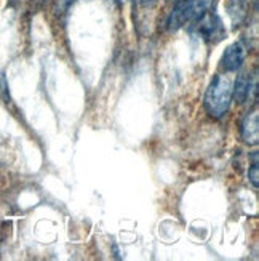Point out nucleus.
<instances>
[{"label": "nucleus", "mask_w": 259, "mask_h": 261, "mask_svg": "<svg viewBox=\"0 0 259 261\" xmlns=\"http://www.w3.org/2000/svg\"><path fill=\"white\" fill-rule=\"evenodd\" d=\"M234 84L229 75H215L205 93V109L215 119H221L227 114L232 101Z\"/></svg>", "instance_id": "nucleus-1"}, {"label": "nucleus", "mask_w": 259, "mask_h": 261, "mask_svg": "<svg viewBox=\"0 0 259 261\" xmlns=\"http://www.w3.org/2000/svg\"><path fill=\"white\" fill-rule=\"evenodd\" d=\"M211 7L213 0H178L168 19V28L170 31H178L189 22H195Z\"/></svg>", "instance_id": "nucleus-2"}, {"label": "nucleus", "mask_w": 259, "mask_h": 261, "mask_svg": "<svg viewBox=\"0 0 259 261\" xmlns=\"http://www.w3.org/2000/svg\"><path fill=\"white\" fill-rule=\"evenodd\" d=\"M194 26L198 36L207 42L216 43L226 37V29H224L221 18L216 13H211V11H207V13L202 15L194 22Z\"/></svg>", "instance_id": "nucleus-3"}, {"label": "nucleus", "mask_w": 259, "mask_h": 261, "mask_svg": "<svg viewBox=\"0 0 259 261\" xmlns=\"http://www.w3.org/2000/svg\"><path fill=\"white\" fill-rule=\"evenodd\" d=\"M245 58H246L245 45L242 42H234L226 48V51H224L222 60H221V66H222V69L227 71V72L239 71V67L243 64Z\"/></svg>", "instance_id": "nucleus-4"}, {"label": "nucleus", "mask_w": 259, "mask_h": 261, "mask_svg": "<svg viewBox=\"0 0 259 261\" xmlns=\"http://www.w3.org/2000/svg\"><path fill=\"white\" fill-rule=\"evenodd\" d=\"M242 138L246 144L256 146L259 143V112H248L242 122Z\"/></svg>", "instance_id": "nucleus-5"}, {"label": "nucleus", "mask_w": 259, "mask_h": 261, "mask_svg": "<svg viewBox=\"0 0 259 261\" xmlns=\"http://www.w3.org/2000/svg\"><path fill=\"white\" fill-rule=\"evenodd\" d=\"M226 10L232 21V26L237 28L245 21L246 15H248V0H227Z\"/></svg>", "instance_id": "nucleus-6"}, {"label": "nucleus", "mask_w": 259, "mask_h": 261, "mask_svg": "<svg viewBox=\"0 0 259 261\" xmlns=\"http://www.w3.org/2000/svg\"><path fill=\"white\" fill-rule=\"evenodd\" d=\"M250 95H251V77L246 74H240L237 77V81H235L232 98L242 105V103H245L246 98Z\"/></svg>", "instance_id": "nucleus-7"}, {"label": "nucleus", "mask_w": 259, "mask_h": 261, "mask_svg": "<svg viewBox=\"0 0 259 261\" xmlns=\"http://www.w3.org/2000/svg\"><path fill=\"white\" fill-rule=\"evenodd\" d=\"M248 179L250 183L257 188L259 186V152H253V164L250 165V170H248Z\"/></svg>", "instance_id": "nucleus-8"}, {"label": "nucleus", "mask_w": 259, "mask_h": 261, "mask_svg": "<svg viewBox=\"0 0 259 261\" xmlns=\"http://www.w3.org/2000/svg\"><path fill=\"white\" fill-rule=\"evenodd\" d=\"M74 2V0H58V5L61 7V8H66L67 5H71Z\"/></svg>", "instance_id": "nucleus-9"}, {"label": "nucleus", "mask_w": 259, "mask_h": 261, "mask_svg": "<svg viewBox=\"0 0 259 261\" xmlns=\"http://www.w3.org/2000/svg\"><path fill=\"white\" fill-rule=\"evenodd\" d=\"M134 4H144V2H149V0H133Z\"/></svg>", "instance_id": "nucleus-10"}, {"label": "nucleus", "mask_w": 259, "mask_h": 261, "mask_svg": "<svg viewBox=\"0 0 259 261\" xmlns=\"http://www.w3.org/2000/svg\"><path fill=\"white\" fill-rule=\"evenodd\" d=\"M114 2H116L117 5H123V4H125V0H114Z\"/></svg>", "instance_id": "nucleus-11"}]
</instances>
